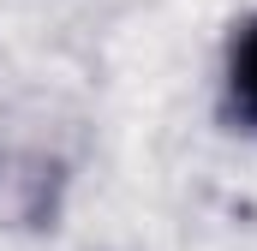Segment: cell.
<instances>
[{
    "label": "cell",
    "instance_id": "obj_1",
    "mask_svg": "<svg viewBox=\"0 0 257 251\" xmlns=\"http://www.w3.org/2000/svg\"><path fill=\"white\" fill-rule=\"evenodd\" d=\"M227 108L257 138V12L233 30V42H227Z\"/></svg>",
    "mask_w": 257,
    "mask_h": 251
}]
</instances>
